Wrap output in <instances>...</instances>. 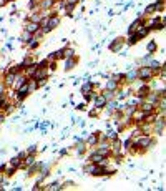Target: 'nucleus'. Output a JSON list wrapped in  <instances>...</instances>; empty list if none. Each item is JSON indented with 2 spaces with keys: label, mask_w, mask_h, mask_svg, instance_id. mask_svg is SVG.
<instances>
[{
  "label": "nucleus",
  "mask_w": 166,
  "mask_h": 191,
  "mask_svg": "<svg viewBox=\"0 0 166 191\" xmlns=\"http://www.w3.org/2000/svg\"><path fill=\"white\" fill-rule=\"evenodd\" d=\"M90 88H91V83H90V85H85V87L82 88V92H83V93H86V92L90 90Z\"/></svg>",
  "instance_id": "obj_18"
},
{
  "label": "nucleus",
  "mask_w": 166,
  "mask_h": 191,
  "mask_svg": "<svg viewBox=\"0 0 166 191\" xmlns=\"http://www.w3.org/2000/svg\"><path fill=\"white\" fill-rule=\"evenodd\" d=\"M77 2H78V0H68V3H70V5H75Z\"/></svg>",
  "instance_id": "obj_21"
},
{
  "label": "nucleus",
  "mask_w": 166,
  "mask_h": 191,
  "mask_svg": "<svg viewBox=\"0 0 166 191\" xmlns=\"http://www.w3.org/2000/svg\"><path fill=\"white\" fill-rule=\"evenodd\" d=\"M120 47H121V42H120V38H118V40H116L115 43H111V47H110V48L113 50V52H115V50H118Z\"/></svg>",
  "instance_id": "obj_8"
},
{
  "label": "nucleus",
  "mask_w": 166,
  "mask_h": 191,
  "mask_svg": "<svg viewBox=\"0 0 166 191\" xmlns=\"http://www.w3.org/2000/svg\"><path fill=\"white\" fill-rule=\"evenodd\" d=\"M73 55V50H66V57H72Z\"/></svg>",
  "instance_id": "obj_20"
},
{
  "label": "nucleus",
  "mask_w": 166,
  "mask_h": 191,
  "mask_svg": "<svg viewBox=\"0 0 166 191\" xmlns=\"http://www.w3.org/2000/svg\"><path fill=\"white\" fill-rule=\"evenodd\" d=\"M146 92H148V88H141V90L138 92V95H139V96H144V95H146Z\"/></svg>",
  "instance_id": "obj_16"
},
{
  "label": "nucleus",
  "mask_w": 166,
  "mask_h": 191,
  "mask_svg": "<svg viewBox=\"0 0 166 191\" xmlns=\"http://www.w3.org/2000/svg\"><path fill=\"white\" fill-rule=\"evenodd\" d=\"M136 40H138V37H136V35H133V37L130 38V40H128V43L133 45V43H136Z\"/></svg>",
  "instance_id": "obj_13"
},
{
  "label": "nucleus",
  "mask_w": 166,
  "mask_h": 191,
  "mask_svg": "<svg viewBox=\"0 0 166 191\" xmlns=\"http://www.w3.org/2000/svg\"><path fill=\"white\" fill-rule=\"evenodd\" d=\"M155 48H156V43H155V42H149V45H148V50H149V52H153Z\"/></svg>",
  "instance_id": "obj_14"
},
{
  "label": "nucleus",
  "mask_w": 166,
  "mask_h": 191,
  "mask_svg": "<svg viewBox=\"0 0 166 191\" xmlns=\"http://www.w3.org/2000/svg\"><path fill=\"white\" fill-rule=\"evenodd\" d=\"M73 65H75V60L72 58V60L66 62V66H65V68H66V70H70V68H73Z\"/></svg>",
  "instance_id": "obj_9"
},
{
  "label": "nucleus",
  "mask_w": 166,
  "mask_h": 191,
  "mask_svg": "<svg viewBox=\"0 0 166 191\" xmlns=\"http://www.w3.org/2000/svg\"><path fill=\"white\" fill-rule=\"evenodd\" d=\"M60 188H61V186L58 185V183H53V185L50 186V190H60Z\"/></svg>",
  "instance_id": "obj_17"
},
{
  "label": "nucleus",
  "mask_w": 166,
  "mask_h": 191,
  "mask_svg": "<svg viewBox=\"0 0 166 191\" xmlns=\"http://www.w3.org/2000/svg\"><path fill=\"white\" fill-rule=\"evenodd\" d=\"M52 3H53V0H45L43 3H42V7H43V8H48Z\"/></svg>",
  "instance_id": "obj_10"
},
{
  "label": "nucleus",
  "mask_w": 166,
  "mask_h": 191,
  "mask_svg": "<svg viewBox=\"0 0 166 191\" xmlns=\"http://www.w3.org/2000/svg\"><path fill=\"white\" fill-rule=\"evenodd\" d=\"M143 110H144V111H146V113H148V111H151V110H153V105H149V103L143 105Z\"/></svg>",
  "instance_id": "obj_11"
},
{
  "label": "nucleus",
  "mask_w": 166,
  "mask_h": 191,
  "mask_svg": "<svg viewBox=\"0 0 166 191\" xmlns=\"http://www.w3.org/2000/svg\"><path fill=\"white\" fill-rule=\"evenodd\" d=\"M139 145H141V146H149V145H151V140H149L148 136L141 138V140H139Z\"/></svg>",
  "instance_id": "obj_6"
},
{
  "label": "nucleus",
  "mask_w": 166,
  "mask_h": 191,
  "mask_svg": "<svg viewBox=\"0 0 166 191\" xmlns=\"http://www.w3.org/2000/svg\"><path fill=\"white\" fill-rule=\"evenodd\" d=\"M88 143H91V145H95V143H96V136H91L88 140Z\"/></svg>",
  "instance_id": "obj_19"
},
{
  "label": "nucleus",
  "mask_w": 166,
  "mask_h": 191,
  "mask_svg": "<svg viewBox=\"0 0 166 191\" xmlns=\"http://www.w3.org/2000/svg\"><path fill=\"white\" fill-rule=\"evenodd\" d=\"M115 87H116V82H115V80H111V82H108V90H110V92H111V90H113Z\"/></svg>",
  "instance_id": "obj_12"
},
{
  "label": "nucleus",
  "mask_w": 166,
  "mask_h": 191,
  "mask_svg": "<svg viewBox=\"0 0 166 191\" xmlns=\"http://www.w3.org/2000/svg\"><path fill=\"white\" fill-rule=\"evenodd\" d=\"M0 105H2V101H0Z\"/></svg>",
  "instance_id": "obj_23"
},
{
  "label": "nucleus",
  "mask_w": 166,
  "mask_h": 191,
  "mask_svg": "<svg viewBox=\"0 0 166 191\" xmlns=\"http://www.w3.org/2000/svg\"><path fill=\"white\" fill-rule=\"evenodd\" d=\"M138 76L141 78V80H148V78H151V76H153V71L144 66V68H141V70L138 71Z\"/></svg>",
  "instance_id": "obj_1"
},
{
  "label": "nucleus",
  "mask_w": 166,
  "mask_h": 191,
  "mask_svg": "<svg viewBox=\"0 0 166 191\" xmlns=\"http://www.w3.org/2000/svg\"><path fill=\"white\" fill-rule=\"evenodd\" d=\"M105 103H106V100L103 98V96H98V98H96V108H101V106H105Z\"/></svg>",
  "instance_id": "obj_5"
},
{
  "label": "nucleus",
  "mask_w": 166,
  "mask_h": 191,
  "mask_svg": "<svg viewBox=\"0 0 166 191\" xmlns=\"http://www.w3.org/2000/svg\"><path fill=\"white\" fill-rule=\"evenodd\" d=\"M38 28H40V25H38V23H35V22H33V23H30V25L27 27V32H28V33H33L35 30H38Z\"/></svg>",
  "instance_id": "obj_4"
},
{
  "label": "nucleus",
  "mask_w": 166,
  "mask_h": 191,
  "mask_svg": "<svg viewBox=\"0 0 166 191\" xmlns=\"http://www.w3.org/2000/svg\"><path fill=\"white\" fill-rule=\"evenodd\" d=\"M58 22H60V20H58L56 17H52V20L47 22V28H45L43 32H48V30H52V28H55L56 25H58Z\"/></svg>",
  "instance_id": "obj_2"
},
{
  "label": "nucleus",
  "mask_w": 166,
  "mask_h": 191,
  "mask_svg": "<svg viewBox=\"0 0 166 191\" xmlns=\"http://www.w3.org/2000/svg\"><path fill=\"white\" fill-rule=\"evenodd\" d=\"M149 66H151V68H156V70H158V68H160V63H158V62H151V63H149Z\"/></svg>",
  "instance_id": "obj_15"
},
{
  "label": "nucleus",
  "mask_w": 166,
  "mask_h": 191,
  "mask_svg": "<svg viewBox=\"0 0 166 191\" xmlns=\"http://www.w3.org/2000/svg\"><path fill=\"white\" fill-rule=\"evenodd\" d=\"M139 25H141V20H136V22H133V23H131V27L128 28V32H130V33L136 32V30L139 28Z\"/></svg>",
  "instance_id": "obj_3"
},
{
  "label": "nucleus",
  "mask_w": 166,
  "mask_h": 191,
  "mask_svg": "<svg viewBox=\"0 0 166 191\" xmlns=\"http://www.w3.org/2000/svg\"><path fill=\"white\" fill-rule=\"evenodd\" d=\"M5 2H7V0H0V7H2V5H5Z\"/></svg>",
  "instance_id": "obj_22"
},
{
  "label": "nucleus",
  "mask_w": 166,
  "mask_h": 191,
  "mask_svg": "<svg viewBox=\"0 0 166 191\" xmlns=\"http://www.w3.org/2000/svg\"><path fill=\"white\" fill-rule=\"evenodd\" d=\"M15 73H17V70H12V73H8V76H7V83H13Z\"/></svg>",
  "instance_id": "obj_7"
}]
</instances>
